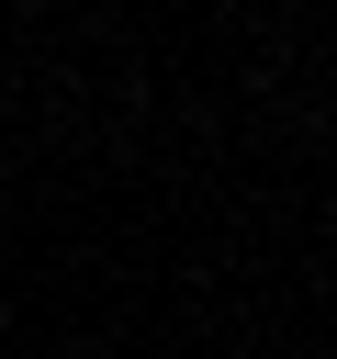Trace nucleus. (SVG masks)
Returning <instances> with one entry per match:
<instances>
[]
</instances>
